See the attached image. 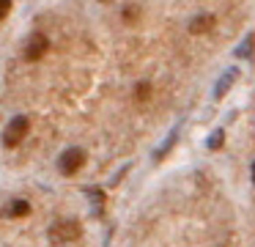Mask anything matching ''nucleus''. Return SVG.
Listing matches in <instances>:
<instances>
[{
  "label": "nucleus",
  "mask_w": 255,
  "mask_h": 247,
  "mask_svg": "<svg viewBox=\"0 0 255 247\" xmlns=\"http://www.w3.org/2000/svg\"><path fill=\"white\" fill-rule=\"evenodd\" d=\"M83 236V225L74 217H61L50 225V242L55 245H69V242H77Z\"/></svg>",
  "instance_id": "obj_1"
},
{
  "label": "nucleus",
  "mask_w": 255,
  "mask_h": 247,
  "mask_svg": "<svg viewBox=\"0 0 255 247\" xmlns=\"http://www.w3.org/2000/svg\"><path fill=\"white\" fill-rule=\"evenodd\" d=\"M28 129H30L28 115H14V118L6 124V129H3V146L6 148L19 146V143L25 140V135H28Z\"/></svg>",
  "instance_id": "obj_2"
},
{
  "label": "nucleus",
  "mask_w": 255,
  "mask_h": 247,
  "mask_svg": "<svg viewBox=\"0 0 255 247\" xmlns=\"http://www.w3.org/2000/svg\"><path fill=\"white\" fill-rule=\"evenodd\" d=\"M85 165V151L83 148H66L58 159V168H61L63 176H74L80 168Z\"/></svg>",
  "instance_id": "obj_3"
},
{
  "label": "nucleus",
  "mask_w": 255,
  "mask_h": 247,
  "mask_svg": "<svg viewBox=\"0 0 255 247\" xmlns=\"http://www.w3.org/2000/svg\"><path fill=\"white\" fill-rule=\"evenodd\" d=\"M47 36L44 33H33V36L25 41V49H22V55H25V60H39V58H44V52H47Z\"/></svg>",
  "instance_id": "obj_4"
},
{
  "label": "nucleus",
  "mask_w": 255,
  "mask_h": 247,
  "mask_svg": "<svg viewBox=\"0 0 255 247\" xmlns=\"http://www.w3.org/2000/svg\"><path fill=\"white\" fill-rule=\"evenodd\" d=\"M30 214V203L25 201V198H11V201L6 203V217L8 220H22Z\"/></svg>",
  "instance_id": "obj_5"
},
{
  "label": "nucleus",
  "mask_w": 255,
  "mask_h": 247,
  "mask_svg": "<svg viewBox=\"0 0 255 247\" xmlns=\"http://www.w3.org/2000/svg\"><path fill=\"white\" fill-rule=\"evenodd\" d=\"M211 27H214V16L211 14H200L189 22V33H206V30H211Z\"/></svg>",
  "instance_id": "obj_6"
},
{
  "label": "nucleus",
  "mask_w": 255,
  "mask_h": 247,
  "mask_svg": "<svg viewBox=\"0 0 255 247\" xmlns=\"http://www.w3.org/2000/svg\"><path fill=\"white\" fill-rule=\"evenodd\" d=\"M233 80H236V71L231 69V71H228V74L222 77L220 82H217V88H214V96H217V99H222V96H225V93H228V88H231V82H233Z\"/></svg>",
  "instance_id": "obj_7"
},
{
  "label": "nucleus",
  "mask_w": 255,
  "mask_h": 247,
  "mask_svg": "<svg viewBox=\"0 0 255 247\" xmlns=\"http://www.w3.org/2000/svg\"><path fill=\"white\" fill-rule=\"evenodd\" d=\"M176 137H178V129H173L170 135H167V140H165V143H162V146H159V151H156V159H162V157H165L167 151H170V146H173V143H176Z\"/></svg>",
  "instance_id": "obj_8"
},
{
  "label": "nucleus",
  "mask_w": 255,
  "mask_h": 247,
  "mask_svg": "<svg viewBox=\"0 0 255 247\" xmlns=\"http://www.w3.org/2000/svg\"><path fill=\"white\" fill-rule=\"evenodd\" d=\"M222 143H225V129H217L214 135L209 137V151H217V148H220Z\"/></svg>",
  "instance_id": "obj_9"
},
{
  "label": "nucleus",
  "mask_w": 255,
  "mask_h": 247,
  "mask_svg": "<svg viewBox=\"0 0 255 247\" xmlns=\"http://www.w3.org/2000/svg\"><path fill=\"white\" fill-rule=\"evenodd\" d=\"M134 96H137L140 102H145V99L151 96V82H137V88H134Z\"/></svg>",
  "instance_id": "obj_10"
},
{
  "label": "nucleus",
  "mask_w": 255,
  "mask_h": 247,
  "mask_svg": "<svg viewBox=\"0 0 255 247\" xmlns=\"http://www.w3.org/2000/svg\"><path fill=\"white\" fill-rule=\"evenodd\" d=\"M11 11V0H0V19H6Z\"/></svg>",
  "instance_id": "obj_11"
},
{
  "label": "nucleus",
  "mask_w": 255,
  "mask_h": 247,
  "mask_svg": "<svg viewBox=\"0 0 255 247\" xmlns=\"http://www.w3.org/2000/svg\"><path fill=\"white\" fill-rule=\"evenodd\" d=\"M134 16H137V8L127 5V8H124V19H127V22H134Z\"/></svg>",
  "instance_id": "obj_12"
},
{
  "label": "nucleus",
  "mask_w": 255,
  "mask_h": 247,
  "mask_svg": "<svg viewBox=\"0 0 255 247\" xmlns=\"http://www.w3.org/2000/svg\"><path fill=\"white\" fill-rule=\"evenodd\" d=\"M253 181H255V165H253Z\"/></svg>",
  "instance_id": "obj_13"
}]
</instances>
